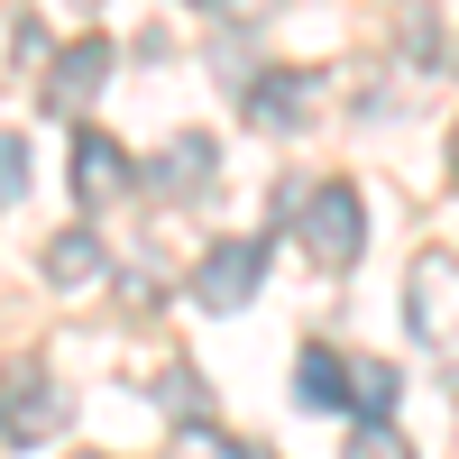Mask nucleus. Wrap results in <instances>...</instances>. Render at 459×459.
<instances>
[{
	"label": "nucleus",
	"mask_w": 459,
	"mask_h": 459,
	"mask_svg": "<svg viewBox=\"0 0 459 459\" xmlns=\"http://www.w3.org/2000/svg\"><path fill=\"white\" fill-rule=\"evenodd\" d=\"M56 423H65V386L47 368H10V377H0V441H10V450H37Z\"/></svg>",
	"instance_id": "obj_4"
},
{
	"label": "nucleus",
	"mask_w": 459,
	"mask_h": 459,
	"mask_svg": "<svg viewBox=\"0 0 459 459\" xmlns=\"http://www.w3.org/2000/svg\"><path fill=\"white\" fill-rule=\"evenodd\" d=\"M340 459H413V441H404L395 423H359V432H350V450H340Z\"/></svg>",
	"instance_id": "obj_13"
},
{
	"label": "nucleus",
	"mask_w": 459,
	"mask_h": 459,
	"mask_svg": "<svg viewBox=\"0 0 459 459\" xmlns=\"http://www.w3.org/2000/svg\"><path fill=\"white\" fill-rule=\"evenodd\" d=\"M404 303H413V331H423V350L459 368V257H450V248H423V257H413Z\"/></svg>",
	"instance_id": "obj_1"
},
{
	"label": "nucleus",
	"mask_w": 459,
	"mask_h": 459,
	"mask_svg": "<svg viewBox=\"0 0 459 459\" xmlns=\"http://www.w3.org/2000/svg\"><path fill=\"white\" fill-rule=\"evenodd\" d=\"M101 74H110V37H74L56 56V74H47V110H83L101 92Z\"/></svg>",
	"instance_id": "obj_6"
},
{
	"label": "nucleus",
	"mask_w": 459,
	"mask_h": 459,
	"mask_svg": "<svg viewBox=\"0 0 459 459\" xmlns=\"http://www.w3.org/2000/svg\"><path fill=\"white\" fill-rule=\"evenodd\" d=\"M212 157H221V147H212V138L194 129V138H175L166 157L147 166V184H166V194H203V184H212Z\"/></svg>",
	"instance_id": "obj_8"
},
{
	"label": "nucleus",
	"mask_w": 459,
	"mask_h": 459,
	"mask_svg": "<svg viewBox=\"0 0 459 459\" xmlns=\"http://www.w3.org/2000/svg\"><path fill=\"white\" fill-rule=\"evenodd\" d=\"M175 459H266V450H248V441H230L221 423H184V441H175Z\"/></svg>",
	"instance_id": "obj_12"
},
{
	"label": "nucleus",
	"mask_w": 459,
	"mask_h": 459,
	"mask_svg": "<svg viewBox=\"0 0 459 459\" xmlns=\"http://www.w3.org/2000/svg\"><path fill=\"white\" fill-rule=\"evenodd\" d=\"M266 266H276L266 239H221V248L194 266V303H203V313H239V303L266 285Z\"/></svg>",
	"instance_id": "obj_3"
},
{
	"label": "nucleus",
	"mask_w": 459,
	"mask_h": 459,
	"mask_svg": "<svg viewBox=\"0 0 459 459\" xmlns=\"http://www.w3.org/2000/svg\"><path fill=\"white\" fill-rule=\"evenodd\" d=\"M395 395H404V377H395L386 359H350V404L368 413V423H386V413H395Z\"/></svg>",
	"instance_id": "obj_10"
},
{
	"label": "nucleus",
	"mask_w": 459,
	"mask_h": 459,
	"mask_svg": "<svg viewBox=\"0 0 459 459\" xmlns=\"http://www.w3.org/2000/svg\"><path fill=\"white\" fill-rule=\"evenodd\" d=\"M303 101H313L303 74H266V83H248V120H294Z\"/></svg>",
	"instance_id": "obj_11"
},
{
	"label": "nucleus",
	"mask_w": 459,
	"mask_h": 459,
	"mask_svg": "<svg viewBox=\"0 0 459 459\" xmlns=\"http://www.w3.org/2000/svg\"><path fill=\"white\" fill-rule=\"evenodd\" d=\"M303 248H313L322 266H359V248H368V221H359V184H313L303 194Z\"/></svg>",
	"instance_id": "obj_2"
},
{
	"label": "nucleus",
	"mask_w": 459,
	"mask_h": 459,
	"mask_svg": "<svg viewBox=\"0 0 459 459\" xmlns=\"http://www.w3.org/2000/svg\"><path fill=\"white\" fill-rule=\"evenodd\" d=\"M19 194H28V147L0 129V203H19Z\"/></svg>",
	"instance_id": "obj_14"
},
{
	"label": "nucleus",
	"mask_w": 459,
	"mask_h": 459,
	"mask_svg": "<svg viewBox=\"0 0 459 459\" xmlns=\"http://www.w3.org/2000/svg\"><path fill=\"white\" fill-rule=\"evenodd\" d=\"M101 266H110V257H101L92 230H56V239H47V276H56V285H92Z\"/></svg>",
	"instance_id": "obj_9"
},
{
	"label": "nucleus",
	"mask_w": 459,
	"mask_h": 459,
	"mask_svg": "<svg viewBox=\"0 0 459 459\" xmlns=\"http://www.w3.org/2000/svg\"><path fill=\"white\" fill-rule=\"evenodd\" d=\"M129 184H138V166H129V147L120 138H110V129H74V203H83V212H101L110 194H129Z\"/></svg>",
	"instance_id": "obj_5"
},
{
	"label": "nucleus",
	"mask_w": 459,
	"mask_h": 459,
	"mask_svg": "<svg viewBox=\"0 0 459 459\" xmlns=\"http://www.w3.org/2000/svg\"><path fill=\"white\" fill-rule=\"evenodd\" d=\"M65 459H110V450H65Z\"/></svg>",
	"instance_id": "obj_15"
},
{
	"label": "nucleus",
	"mask_w": 459,
	"mask_h": 459,
	"mask_svg": "<svg viewBox=\"0 0 459 459\" xmlns=\"http://www.w3.org/2000/svg\"><path fill=\"white\" fill-rule=\"evenodd\" d=\"M294 404L303 413H331V404H350V359H331L322 340L294 359Z\"/></svg>",
	"instance_id": "obj_7"
}]
</instances>
